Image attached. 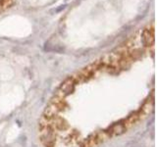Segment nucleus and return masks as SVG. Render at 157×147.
<instances>
[{"label": "nucleus", "mask_w": 157, "mask_h": 147, "mask_svg": "<svg viewBox=\"0 0 157 147\" xmlns=\"http://www.w3.org/2000/svg\"><path fill=\"white\" fill-rule=\"evenodd\" d=\"M153 28L64 81L39 120L44 147H96L150 114L154 82H134V66L153 53Z\"/></svg>", "instance_id": "obj_1"}]
</instances>
